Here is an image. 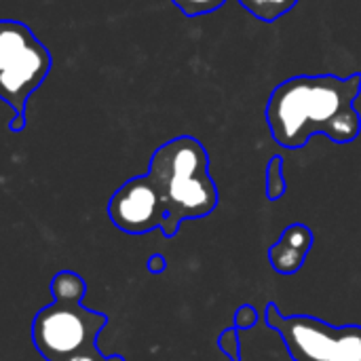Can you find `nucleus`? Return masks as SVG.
I'll list each match as a JSON object with an SVG mask.
<instances>
[{
    "label": "nucleus",
    "instance_id": "4468645a",
    "mask_svg": "<svg viewBox=\"0 0 361 361\" xmlns=\"http://www.w3.org/2000/svg\"><path fill=\"white\" fill-rule=\"evenodd\" d=\"M125 357H121V355H102L99 353V349H97V345L95 347H89V349H82V351H78V353H74V355H70L68 360L63 361H123Z\"/></svg>",
    "mask_w": 361,
    "mask_h": 361
},
{
    "label": "nucleus",
    "instance_id": "39448f33",
    "mask_svg": "<svg viewBox=\"0 0 361 361\" xmlns=\"http://www.w3.org/2000/svg\"><path fill=\"white\" fill-rule=\"evenodd\" d=\"M106 326L108 317L82 307V302L53 300L36 313L32 343L42 360L63 361L82 349L95 347Z\"/></svg>",
    "mask_w": 361,
    "mask_h": 361
},
{
    "label": "nucleus",
    "instance_id": "f257e3e1",
    "mask_svg": "<svg viewBox=\"0 0 361 361\" xmlns=\"http://www.w3.org/2000/svg\"><path fill=\"white\" fill-rule=\"evenodd\" d=\"M361 93V72L347 78L336 74H298L277 85L267 104V123L273 140L290 150L305 148L315 133L334 144L360 137L361 116L355 99Z\"/></svg>",
    "mask_w": 361,
    "mask_h": 361
},
{
    "label": "nucleus",
    "instance_id": "9b49d317",
    "mask_svg": "<svg viewBox=\"0 0 361 361\" xmlns=\"http://www.w3.org/2000/svg\"><path fill=\"white\" fill-rule=\"evenodd\" d=\"M186 17H199L218 11L226 4V0H171Z\"/></svg>",
    "mask_w": 361,
    "mask_h": 361
},
{
    "label": "nucleus",
    "instance_id": "20e7f679",
    "mask_svg": "<svg viewBox=\"0 0 361 361\" xmlns=\"http://www.w3.org/2000/svg\"><path fill=\"white\" fill-rule=\"evenodd\" d=\"M51 66V51L25 23L0 19V97L15 114H25L27 97L44 82Z\"/></svg>",
    "mask_w": 361,
    "mask_h": 361
},
{
    "label": "nucleus",
    "instance_id": "ddd939ff",
    "mask_svg": "<svg viewBox=\"0 0 361 361\" xmlns=\"http://www.w3.org/2000/svg\"><path fill=\"white\" fill-rule=\"evenodd\" d=\"M256 324H258V311H256V307L243 305V307L237 309L235 322H233V326H235L237 330H250V328H254Z\"/></svg>",
    "mask_w": 361,
    "mask_h": 361
},
{
    "label": "nucleus",
    "instance_id": "1a4fd4ad",
    "mask_svg": "<svg viewBox=\"0 0 361 361\" xmlns=\"http://www.w3.org/2000/svg\"><path fill=\"white\" fill-rule=\"evenodd\" d=\"M239 4L256 19L260 21H277L279 17H283L288 11H292L298 0H239Z\"/></svg>",
    "mask_w": 361,
    "mask_h": 361
},
{
    "label": "nucleus",
    "instance_id": "f8f14e48",
    "mask_svg": "<svg viewBox=\"0 0 361 361\" xmlns=\"http://www.w3.org/2000/svg\"><path fill=\"white\" fill-rule=\"evenodd\" d=\"M239 332L235 326L224 330L220 336H218V347L220 351L228 357L231 361H241V343H239Z\"/></svg>",
    "mask_w": 361,
    "mask_h": 361
},
{
    "label": "nucleus",
    "instance_id": "6e6552de",
    "mask_svg": "<svg viewBox=\"0 0 361 361\" xmlns=\"http://www.w3.org/2000/svg\"><path fill=\"white\" fill-rule=\"evenodd\" d=\"M51 294L57 302H82L87 294V283L74 271H59L51 279Z\"/></svg>",
    "mask_w": 361,
    "mask_h": 361
},
{
    "label": "nucleus",
    "instance_id": "7ed1b4c3",
    "mask_svg": "<svg viewBox=\"0 0 361 361\" xmlns=\"http://www.w3.org/2000/svg\"><path fill=\"white\" fill-rule=\"evenodd\" d=\"M267 326L277 332L294 361H361V326H330L309 315H283L275 302L264 309Z\"/></svg>",
    "mask_w": 361,
    "mask_h": 361
},
{
    "label": "nucleus",
    "instance_id": "f03ea898",
    "mask_svg": "<svg viewBox=\"0 0 361 361\" xmlns=\"http://www.w3.org/2000/svg\"><path fill=\"white\" fill-rule=\"evenodd\" d=\"M148 178L165 205L161 233L171 239L182 222L209 216L218 207V186L209 173V154L192 135H178L161 144L148 165Z\"/></svg>",
    "mask_w": 361,
    "mask_h": 361
},
{
    "label": "nucleus",
    "instance_id": "423d86ee",
    "mask_svg": "<svg viewBox=\"0 0 361 361\" xmlns=\"http://www.w3.org/2000/svg\"><path fill=\"white\" fill-rule=\"evenodd\" d=\"M110 222L127 235H146L163 228L165 205L148 173L127 180L108 201Z\"/></svg>",
    "mask_w": 361,
    "mask_h": 361
},
{
    "label": "nucleus",
    "instance_id": "9d476101",
    "mask_svg": "<svg viewBox=\"0 0 361 361\" xmlns=\"http://www.w3.org/2000/svg\"><path fill=\"white\" fill-rule=\"evenodd\" d=\"M286 176H283V157H271L267 165V197L269 201H279L286 195Z\"/></svg>",
    "mask_w": 361,
    "mask_h": 361
},
{
    "label": "nucleus",
    "instance_id": "f3484780",
    "mask_svg": "<svg viewBox=\"0 0 361 361\" xmlns=\"http://www.w3.org/2000/svg\"><path fill=\"white\" fill-rule=\"evenodd\" d=\"M123 361H125V360H123Z\"/></svg>",
    "mask_w": 361,
    "mask_h": 361
},
{
    "label": "nucleus",
    "instance_id": "dca6fc26",
    "mask_svg": "<svg viewBox=\"0 0 361 361\" xmlns=\"http://www.w3.org/2000/svg\"><path fill=\"white\" fill-rule=\"evenodd\" d=\"M25 129V114H15L13 121L8 123V131L13 133H21Z\"/></svg>",
    "mask_w": 361,
    "mask_h": 361
},
{
    "label": "nucleus",
    "instance_id": "2eb2a0df",
    "mask_svg": "<svg viewBox=\"0 0 361 361\" xmlns=\"http://www.w3.org/2000/svg\"><path fill=\"white\" fill-rule=\"evenodd\" d=\"M146 267H148V271H150L152 275H159V273H163V271L167 269V260H165L163 254H152V256L148 258Z\"/></svg>",
    "mask_w": 361,
    "mask_h": 361
},
{
    "label": "nucleus",
    "instance_id": "0eeeda50",
    "mask_svg": "<svg viewBox=\"0 0 361 361\" xmlns=\"http://www.w3.org/2000/svg\"><path fill=\"white\" fill-rule=\"evenodd\" d=\"M311 247H313V231L307 224L294 222L281 233L279 241L271 247L269 252L271 267L279 275H294L302 269Z\"/></svg>",
    "mask_w": 361,
    "mask_h": 361
}]
</instances>
